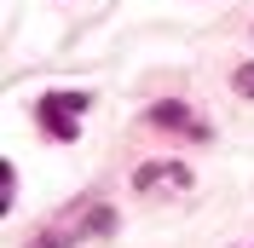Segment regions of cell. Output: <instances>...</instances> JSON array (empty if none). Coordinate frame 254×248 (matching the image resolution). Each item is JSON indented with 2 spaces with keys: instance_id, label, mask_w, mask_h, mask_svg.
I'll list each match as a JSON object with an SVG mask.
<instances>
[{
  "instance_id": "3957f363",
  "label": "cell",
  "mask_w": 254,
  "mask_h": 248,
  "mask_svg": "<svg viewBox=\"0 0 254 248\" xmlns=\"http://www.w3.org/2000/svg\"><path fill=\"white\" fill-rule=\"evenodd\" d=\"M156 179H179V185H190V173L179 168V162H144V168L133 173V185H156Z\"/></svg>"
},
{
  "instance_id": "7a4b0ae2",
  "label": "cell",
  "mask_w": 254,
  "mask_h": 248,
  "mask_svg": "<svg viewBox=\"0 0 254 248\" xmlns=\"http://www.w3.org/2000/svg\"><path fill=\"white\" fill-rule=\"evenodd\" d=\"M150 122H156V127H179V133H202V122H196V116H190L185 104H174V98L150 110Z\"/></svg>"
},
{
  "instance_id": "6da1fadb",
  "label": "cell",
  "mask_w": 254,
  "mask_h": 248,
  "mask_svg": "<svg viewBox=\"0 0 254 248\" xmlns=\"http://www.w3.org/2000/svg\"><path fill=\"white\" fill-rule=\"evenodd\" d=\"M35 116L47 122V133H52L58 144L81 139V127H75V110H64V104H52V98H41V104H35Z\"/></svg>"
},
{
  "instance_id": "8992f818",
  "label": "cell",
  "mask_w": 254,
  "mask_h": 248,
  "mask_svg": "<svg viewBox=\"0 0 254 248\" xmlns=\"http://www.w3.org/2000/svg\"><path fill=\"white\" fill-rule=\"evenodd\" d=\"M231 87H237V93H243V98H254V58H249V63H243V69H237V81H231Z\"/></svg>"
},
{
  "instance_id": "277c9868",
  "label": "cell",
  "mask_w": 254,
  "mask_h": 248,
  "mask_svg": "<svg viewBox=\"0 0 254 248\" xmlns=\"http://www.w3.org/2000/svg\"><path fill=\"white\" fill-rule=\"evenodd\" d=\"M47 98H52V104H64V110H75V116L93 104V93H47Z\"/></svg>"
},
{
  "instance_id": "5b68a950",
  "label": "cell",
  "mask_w": 254,
  "mask_h": 248,
  "mask_svg": "<svg viewBox=\"0 0 254 248\" xmlns=\"http://www.w3.org/2000/svg\"><path fill=\"white\" fill-rule=\"evenodd\" d=\"M110 225H116V214H110V208H93V219H87V231H93V237H110Z\"/></svg>"
}]
</instances>
